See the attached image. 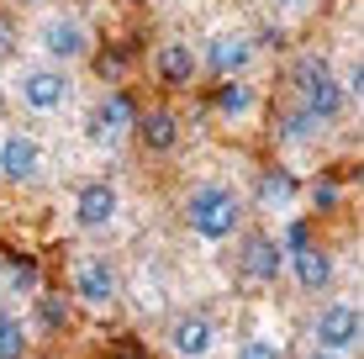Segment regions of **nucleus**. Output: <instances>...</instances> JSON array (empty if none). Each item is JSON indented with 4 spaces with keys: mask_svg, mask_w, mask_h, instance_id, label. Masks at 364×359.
<instances>
[{
    "mask_svg": "<svg viewBox=\"0 0 364 359\" xmlns=\"http://www.w3.org/2000/svg\"><path fill=\"white\" fill-rule=\"evenodd\" d=\"M132 122H137L132 101H127L122 90H106V95L90 106V117H85V138H90L95 148H122V143L132 138Z\"/></svg>",
    "mask_w": 364,
    "mask_h": 359,
    "instance_id": "obj_7",
    "label": "nucleus"
},
{
    "mask_svg": "<svg viewBox=\"0 0 364 359\" xmlns=\"http://www.w3.org/2000/svg\"><path fill=\"white\" fill-rule=\"evenodd\" d=\"M296 201V175L291 169H269L259 180V206H291Z\"/></svg>",
    "mask_w": 364,
    "mask_h": 359,
    "instance_id": "obj_20",
    "label": "nucleus"
},
{
    "mask_svg": "<svg viewBox=\"0 0 364 359\" xmlns=\"http://www.w3.org/2000/svg\"><path fill=\"white\" fill-rule=\"evenodd\" d=\"M291 85H296V101H301V111H306L311 122H322V127H328V122L343 117L348 95H343V85H338V74L328 69V58H317V53L296 58Z\"/></svg>",
    "mask_w": 364,
    "mask_h": 359,
    "instance_id": "obj_3",
    "label": "nucleus"
},
{
    "mask_svg": "<svg viewBox=\"0 0 364 359\" xmlns=\"http://www.w3.org/2000/svg\"><path fill=\"white\" fill-rule=\"evenodd\" d=\"M196 53H200V69H211L217 80H232V74H243L248 64H254L259 43L248 32H211L206 48H196Z\"/></svg>",
    "mask_w": 364,
    "mask_h": 359,
    "instance_id": "obj_8",
    "label": "nucleus"
},
{
    "mask_svg": "<svg viewBox=\"0 0 364 359\" xmlns=\"http://www.w3.org/2000/svg\"><path fill=\"white\" fill-rule=\"evenodd\" d=\"M237 359H285V349L274 338H243L237 343Z\"/></svg>",
    "mask_w": 364,
    "mask_h": 359,
    "instance_id": "obj_21",
    "label": "nucleus"
},
{
    "mask_svg": "<svg viewBox=\"0 0 364 359\" xmlns=\"http://www.w3.org/2000/svg\"><path fill=\"white\" fill-rule=\"evenodd\" d=\"M0 275H6L11 296H37L43 291V269H37L32 259H11V264H0Z\"/></svg>",
    "mask_w": 364,
    "mask_h": 359,
    "instance_id": "obj_19",
    "label": "nucleus"
},
{
    "mask_svg": "<svg viewBox=\"0 0 364 359\" xmlns=\"http://www.w3.org/2000/svg\"><path fill=\"white\" fill-rule=\"evenodd\" d=\"M291 275H296V286L306 291V296L328 291V286H333V254L322 249V243H306V238H301L296 254H291Z\"/></svg>",
    "mask_w": 364,
    "mask_h": 359,
    "instance_id": "obj_15",
    "label": "nucleus"
},
{
    "mask_svg": "<svg viewBox=\"0 0 364 359\" xmlns=\"http://www.w3.org/2000/svg\"><path fill=\"white\" fill-rule=\"evenodd\" d=\"M164 343H169L174 359H211V349H217V323H211L206 312H180V317H169Z\"/></svg>",
    "mask_w": 364,
    "mask_h": 359,
    "instance_id": "obj_10",
    "label": "nucleus"
},
{
    "mask_svg": "<svg viewBox=\"0 0 364 359\" xmlns=\"http://www.w3.org/2000/svg\"><path fill=\"white\" fill-rule=\"evenodd\" d=\"M237 264H243L248 280H259V286H274L285 269V249L269 238V232H248L243 238V254H237Z\"/></svg>",
    "mask_w": 364,
    "mask_h": 359,
    "instance_id": "obj_13",
    "label": "nucleus"
},
{
    "mask_svg": "<svg viewBox=\"0 0 364 359\" xmlns=\"http://www.w3.org/2000/svg\"><path fill=\"white\" fill-rule=\"evenodd\" d=\"M274 6H280V11H301L306 0H274Z\"/></svg>",
    "mask_w": 364,
    "mask_h": 359,
    "instance_id": "obj_24",
    "label": "nucleus"
},
{
    "mask_svg": "<svg viewBox=\"0 0 364 359\" xmlns=\"http://www.w3.org/2000/svg\"><path fill=\"white\" fill-rule=\"evenodd\" d=\"M0 264H6V254H0Z\"/></svg>",
    "mask_w": 364,
    "mask_h": 359,
    "instance_id": "obj_26",
    "label": "nucleus"
},
{
    "mask_svg": "<svg viewBox=\"0 0 364 359\" xmlns=\"http://www.w3.org/2000/svg\"><path fill=\"white\" fill-rule=\"evenodd\" d=\"M27 323L11 306H0V359H27Z\"/></svg>",
    "mask_w": 364,
    "mask_h": 359,
    "instance_id": "obj_17",
    "label": "nucleus"
},
{
    "mask_svg": "<svg viewBox=\"0 0 364 359\" xmlns=\"http://www.w3.org/2000/svg\"><path fill=\"white\" fill-rule=\"evenodd\" d=\"M311 201H317V206H333V201H338V185H328V180L311 185Z\"/></svg>",
    "mask_w": 364,
    "mask_h": 359,
    "instance_id": "obj_22",
    "label": "nucleus"
},
{
    "mask_svg": "<svg viewBox=\"0 0 364 359\" xmlns=\"http://www.w3.org/2000/svg\"><path fill=\"white\" fill-rule=\"evenodd\" d=\"M185 222H191L196 238L206 243H228L237 227H243V195L222 180H206L185 195Z\"/></svg>",
    "mask_w": 364,
    "mask_h": 359,
    "instance_id": "obj_1",
    "label": "nucleus"
},
{
    "mask_svg": "<svg viewBox=\"0 0 364 359\" xmlns=\"http://www.w3.org/2000/svg\"><path fill=\"white\" fill-rule=\"evenodd\" d=\"M306 359H348V354H328V349H311Z\"/></svg>",
    "mask_w": 364,
    "mask_h": 359,
    "instance_id": "obj_23",
    "label": "nucleus"
},
{
    "mask_svg": "<svg viewBox=\"0 0 364 359\" xmlns=\"http://www.w3.org/2000/svg\"><path fill=\"white\" fill-rule=\"evenodd\" d=\"M132 138L143 143L148 154H174V143H180V117H174L169 106H148V111H137Z\"/></svg>",
    "mask_w": 364,
    "mask_h": 359,
    "instance_id": "obj_14",
    "label": "nucleus"
},
{
    "mask_svg": "<svg viewBox=\"0 0 364 359\" xmlns=\"http://www.w3.org/2000/svg\"><path fill=\"white\" fill-rule=\"evenodd\" d=\"M359 333H364V317H359L354 301H328L317 317H311V343L328 349V354H354Z\"/></svg>",
    "mask_w": 364,
    "mask_h": 359,
    "instance_id": "obj_6",
    "label": "nucleus"
},
{
    "mask_svg": "<svg viewBox=\"0 0 364 359\" xmlns=\"http://www.w3.org/2000/svg\"><path fill=\"white\" fill-rule=\"evenodd\" d=\"M0 53H6V37H0Z\"/></svg>",
    "mask_w": 364,
    "mask_h": 359,
    "instance_id": "obj_25",
    "label": "nucleus"
},
{
    "mask_svg": "<svg viewBox=\"0 0 364 359\" xmlns=\"http://www.w3.org/2000/svg\"><path fill=\"white\" fill-rule=\"evenodd\" d=\"M37 301V323H43L48 333H58V328H69V317H74V306H69V296H58V291H37L32 296Z\"/></svg>",
    "mask_w": 364,
    "mask_h": 359,
    "instance_id": "obj_18",
    "label": "nucleus"
},
{
    "mask_svg": "<svg viewBox=\"0 0 364 359\" xmlns=\"http://www.w3.org/2000/svg\"><path fill=\"white\" fill-rule=\"evenodd\" d=\"M32 48L48 58V64L74 69V64H85V58L95 53V37L74 11H48V16H37V27H32Z\"/></svg>",
    "mask_w": 364,
    "mask_h": 359,
    "instance_id": "obj_4",
    "label": "nucleus"
},
{
    "mask_svg": "<svg viewBox=\"0 0 364 359\" xmlns=\"http://www.w3.org/2000/svg\"><path fill=\"white\" fill-rule=\"evenodd\" d=\"M69 296H74L80 306H90V312H106V306H117V296H122V275H117V264H111L106 254H85V259H74Z\"/></svg>",
    "mask_w": 364,
    "mask_h": 359,
    "instance_id": "obj_5",
    "label": "nucleus"
},
{
    "mask_svg": "<svg viewBox=\"0 0 364 359\" xmlns=\"http://www.w3.org/2000/svg\"><path fill=\"white\" fill-rule=\"evenodd\" d=\"M0 180L6 185H37L43 180V143L32 132H6L0 138Z\"/></svg>",
    "mask_w": 364,
    "mask_h": 359,
    "instance_id": "obj_11",
    "label": "nucleus"
},
{
    "mask_svg": "<svg viewBox=\"0 0 364 359\" xmlns=\"http://www.w3.org/2000/svg\"><path fill=\"white\" fill-rule=\"evenodd\" d=\"M11 95H16L27 111H37V117L69 111V106H74V69L48 64V58L21 64V69H11Z\"/></svg>",
    "mask_w": 364,
    "mask_h": 359,
    "instance_id": "obj_2",
    "label": "nucleus"
},
{
    "mask_svg": "<svg viewBox=\"0 0 364 359\" xmlns=\"http://www.w3.org/2000/svg\"><path fill=\"white\" fill-rule=\"evenodd\" d=\"M27 6H37V0H27Z\"/></svg>",
    "mask_w": 364,
    "mask_h": 359,
    "instance_id": "obj_27",
    "label": "nucleus"
},
{
    "mask_svg": "<svg viewBox=\"0 0 364 359\" xmlns=\"http://www.w3.org/2000/svg\"><path fill=\"white\" fill-rule=\"evenodd\" d=\"M122 212V191L111 180H85L74 191V227L80 232H106Z\"/></svg>",
    "mask_w": 364,
    "mask_h": 359,
    "instance_id": "obj_9",
    "label": "nucleus"
},
{
    "mask_svg": "<svg viewBox=\"0 0 364 359\" xmlns=\"http://www.w3.org/2000/svg\"><path fill=\"white\" fill-rule=\"evenodd\" d=\"M154 74L169 85V90H191L196 74H200V53H196V43H185V37H169V43H159V53H154Z\"/></svg>",
    "mask_w": 364,
    "mask_h": 359,
    "instance_id": "obj_12",
    "label": "nucleus"
},
{
    "mask_svg": "<svg viewBox=\"0 0 364 359\" xmlns=\"http://www.w3.org/2000/svg\"><path fill=\"white\" fill-rule=\"evenodd\" d=\"M254 106H259V95H254V85H248L243 74H232V80H222V85H217V111H222L228 122L254 117Z\"/></svg>",
    "mask_w": 364,
    "mask_h": 359,
    "instance_id": "obj_16",
    "label": "nucleus"
}]
</instances>
